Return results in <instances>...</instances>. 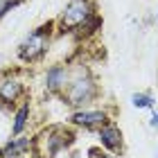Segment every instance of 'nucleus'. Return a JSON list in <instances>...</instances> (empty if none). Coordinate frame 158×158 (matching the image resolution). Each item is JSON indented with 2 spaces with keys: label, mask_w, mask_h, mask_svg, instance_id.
Segmentation results:
<instances>
[{
  "label": "nucleus",
  "mask_w": 158,
  "mask_h": 158,
  "mask_svg": "<svg viewBox=\"0 0 158 158\" xmlns=\"http://www.w3.org/2000/svg\"><path fill=\"white\" fill-rule=\"evenodd\" d=\"M95 158H118L115 154H99V156H95Z\"/></svg>",
  "instance_id": "nucleus-15"
},
{
  "label": "nucleus",
  "mask_w": 158,
  "mask_h": 158,
  "mask_svg": "<svg viewBox=\"0 0 158 158\" xmlns=\"http://www.w3.org/2000/svg\"><path fill=\"white\" fill-rule=\"evenodd\" d=\"M70 79V68L66 63H56V66H50L43 75V88H45L50 95H59V93L66 88Z\"/></svg>",
  "instance_id": "nucleus-7"
},
{
  "label": "nucleus",
  "mask_w": 158,
  "mask_h": 158,
  "mask_svg": "<svg viewBox=\"0 0 158 158\" xmlns=\"http://www.w3.org/2000/svg\"><path fill=\"white\" fill-rule=\"evenodd\" d=\"M77 30L81 32V36H93V34H97L99 30H102V16H99L97 11H93L90 16L77 27Z\"/></svg>",
  "instance_id": "nucleus-11"
},
{
  "label": "nucleus",
  "mask_w": 158,
  "mask_h": 158,
  "mask_svg": "<svg viewBox=\"0 0 158 158\" xmlns=\"http://www.w3.org/2000/svg\"><path fill=\"white\" fill-rule=\"evenodd\" d=\"M109 122V115L104 111H88V109H77L70 115V124L81 127V129H99Z\"/></svg>",
  "instance_id": "nucleus-8"
},
{
  "label": "nucleus",
  "mask_w": 158,
  "mask_h": 158,
  "mask_svg": "<svg viewBox=\"0 0 158 158\" xmlns=\"http://www.w3.org/2000/svg\"><path fill=\"white\" fill-rule=\"evenodd\" d=\"M131 102H133L135 109H152L154 106V97L149 95V93H133Z\"/></svg>",
  "instance_id": "nucleus-12"
},
{
  "label": "nucleus",
  "mask_w": 158,
  "mask_h": 158,
  "mask_svg": "<svg viewBox=\"0 0 158 158\" xmlns=\"http://www.w3.org/2000/svg\"><path fill=\"white\" fill-rule=\"evenodd\" d=\"M154 129H158V113H154V118H152V122H149Z\"/></svg>",
  "instance_id": "nucleus-14"
},
{
  "label": "nucleus",
  "mask_w": 158,
  "mask_h": 158,
  "mask_svg": "<svg viewBox=\"0 0 158 158\" xmlns=\"http://www.w3.org/2000/svg\"><path fill=\"white\" fill-rule=\"evenodd\" d=\"M32 154H36V140L25 135V133L11 135L0 147V158H25V156H32Z\"/></svg>",
  "instance_id": "nucleus-6"
},
{
  "label": "nucleus",
  "mask_w": 158,
  "mask_h": 158,
  "mask_svg": "<svg viewBox=\"0 0 158 158\" xmlns=\"http://www.w3.org/2000/svg\"><path fill=\"white\" fill-rule=\"evenodd\" d=\"M93 11H97L95 0H70L66 5V9L61 11L56 25H59L61 32H73L90 16Z\"/></svg>",
  "instance_id": "nucleus-4"
},
{
  "label": "nucleus",
  "mask_w": 158,
  "mask_h": 158,
  "mask_svg": "<svg viewBox=\"0 0 158 158\" xmlns=\"http://www.w3.org/2000/svg\"><path fill=\"white\" fill-rule=\"evenodd\" d=\"M32 158H45V156H41V154H34V156H32Z\"/></svg>",
  "instance_id": "nucleus-16"
},
{
  "label": "nucleus",
  "mask_w": 158,
  "mask_h": 158,
  "mask_svg": "<svg viewBox=\"0 0 158 158\" xmlns=\"http://www.w3.org/2000/svg\"><path fill=\"white\" fill-rule=\"evenodd\" d=\"M2 109H5V104H2V102H0V111H2Z\"/></svg>",
  "instance_id": "nucleus-17"
},
{
  "label": "nucleus",
  "mask_w": 158,
  "mask_h": 158,
  "mask_svg": "<svg viewBox=\"0 0 158 158\" xmlns=\"http://www.w3.org/2000/svg\"><path fill=\"white\" fill-rule=\"evenodd\" d=\"M23 0H0V20H2L9 11H14Z\"/></svg>",
  "instance_id": "nucleus-13"
},
{
  "label": "nucleus",
  "mask_w": 158,
  "mask_h": 158,
  "mask_svg": "<svg viewBox=\"0 0 158 158\" xmlns=\"http://www.w3.org/2000/svg\"><path fill=\"white\" fill-rule=\"evenodd\" d=\"M34 140H36V147L41 145V152H36V154L52 158V156H56L59 152H63L66 147L73 145L75 135L70 133V131H66L63 127H48L45 131H41Z\"/></svg>",
  "instance_id": "nucleus-3"
},
{
  "label": "nucleus",
  "mask_w": 158,
  "mask_h": 158,
  "mask_svg": "<svg viewBox=\"0 0 158 158\" xmlns=\"http://www.w3.org/2000/svg\"><path fill=\"white\" fill-rule=\"evenodd\" d=\"M61 97L68 106H75V109H84L88 102L97 97V84L90 75H86L79 70L77 75H70L66 88L61 90Z\"/></svg>",
  "instance_id": "nucleus-2"
},
{
  "label": "nucleus",
  "mask_w": 158,
  "mask_h": 158,
  "mask_svg": "<svg viewBox=\"0 0 158 158\" xmlns=\"http://www.w3.org/2000/svg\"><path fill=\"white\" fill-rule=\"evenodd\" d=\"M30 113H32L30 102H23L16 111H14V118H11V135L25 133V129L30 127Z\"/></svg>",
  "instance_id": "nucleus-10"
},
{
  "label": "nucleus",
  "mask_w": 158,
  "mask_h": 158,
  "mask_svg": "<svg viewBox=\"0 0 158 158\" xmlns=\"http://www.w3.org/2000/svg\"><path fill=\"white\" fill-rule=\"evenodd\" d=\"M25 97V81L16 70H7L0 75V102L5 106H14Z\"/></svg>",
  "instance_id": "nucleus-5"
},
{
  "label": "nucleus",
  "mask_w": 158,
  "mask_h": 158,
  "mask_svg": "<svg viewBox=\"0 0 158 158\" xmlns=\"http://www.w3.org/2000/svg\"><path fill=\"white\" fill-rule=\"evenodd\" d=\"M54 27H56L54 20H48V23L34 27L16 48L18 61H23V63L41 61L43 56L48 54V50H50V43H52V36H54Z\"/></svg>",
  "instance_id": "nucleus-1"
},
{
  "label": "nucleus",
  "mask_w": 158,
  "mask_h": 158,
  "mask_svg": "<svg viewBox=\"0 0 158 158\" xmlns=\"http://www.w3.org/2000/svg\"><path fill=\"white\" fill-rule=\"evenodd\" d=\"M99 145L104 149H109L111 154L122 152L124 140H122V131H120V127L115 122H106V124L99 127Z\"/></svg>",
  "instance_id": "nucleus-9"
}]
</instances>
